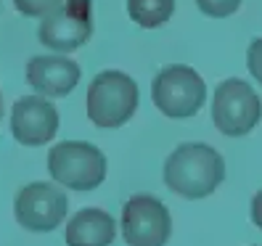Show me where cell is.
I'll use <instances>...</instances> for the list:
<instances>
[{
	"instance_id": "6da1fadb",
	"label": "cell",
	"mask_w": 262,
	"mask_h": 246,
	"mask_svg": "<svg viewBox=\"0 0 262 246\" xmlns=\"http://www.w3.org/2000/svg\"><path fill=\"white\" fill-rule=\"evenodd\" d=\"M225 180V159L209 143H183L164 162V183L183 198H207Z\"/></svg>"
},
{
	"instance_id": "7a4b0ae2",
	"label": "cell",
	"mask_w": 262,
	"mask_h": 246,
	"mask_svg": "<svg viewBox=\"0 0 262 246\" xmlns=\"http://www.w3.org/2000/svg\"><path fill=\"white\" fill-rule=\"evenodd\" d=\"M138 85L125 72L106 69L88 87V117L101 130L122 127L138 109Z\"/></svg>"
},
{
	"instance_id": "3957f363",
	"label": "cell",
	"mask_w": 262,
	"mask_h": 246,
	"mask_svg": "<svg viewBox=\"0 0 262 246\" xmlns=\"http://www.w3.org/2000/svg\"><path fill=\"white\" fill-rule=\"evenodd\" d=\"M51 177L69 191H93L106 177V156L85 141H61L48 151Z\"/></svg>"
},
{
	"instance_id": "277c9868",
	"label": "cell",
	"mask_w": 262,
	"mask_h": 246,
	"mask_svg": "<svg viewBox=\"0 0 262 246\" xmlns=\"http://www.w3.org/2000/svg\"><path fill=\"white\" fill-rule=\"evenodd\" d=\"M151 98L154 106L172 119H188L199 114V109L207 101V85L204 77L191 66H164L151 85Z\"/></svg>"
},
{
	"instance_id": "5b68a950",
	"label": "cell",
	"mask_w": 262,
	"mask_h": 246,
	"mask_svg": "<svg viewBox=\"0 0 262 246\" xmlns=\"http://www.w3.org/2000/svg\"><path fill=\"white\" fill-rule=\"evenodd\" d=\"M262 119V101L249 82L228 77L217 85L212 98V122L223 135L238 138L249 135Z\"/></svg>"
},
{
	"instance_id": "8992f818",
	"label": "cell",
	"mask_w": 262,
	"mask_h": 246,
	"mask_svg": "<svg viewBox=\"0 0 262 246\" xmlns=\"http://www.w3.org/2000/svg\"><path fill=\"white\" fill-rule=\"evenodd\" d=\"M93 35V3L90 0H64V6L40 21L37 37L56 53H72Z\"/></svg>"
},
{
	"instance_id": "52a82bcc",
	"label": "cell",
	"mask_w": 262,
	"mask_h": 246,
	"mask_svg": "<svg viewBox=\"0 0 262 246\" xmlns=\"http://www.w3.org/2000/svg\"><path fill=\"white\" fill-rule=\"evenodd\" d=\"M69 198L51 183H29L16 193L13 214L27 233H51L67 217Z\"/></svg>"
},
{
	"instance_id": "ba28073f",
	"label": "cell",
	"mask_w": 262,
	"mask_h": 246,
	"mask_svg": "<svg viewBox=\"0 0 262 246\" xmlns=\"http://www.w3.org/2000/svg\"><path fill=\"white\" fill-rule=\"evenodd\" d=\"M169 233L172 217L157 196H133L122 209V236L130 246H164Z\"/></svg>"
},
{
	"instance_id": "9c48e42d",
	"label": "cell",
	"mask_w": 262,
	"mask_h": 246,
	"mask_svg": "<svg viewBox=\"0 0 262 246\" xmlns=\"http://www.w3.org/2000/svg\"><path fill=\"white\" fill-rule=\"evenodd\" d=\"M11 132L21 146H45L58 132V111L45 96H24L11 109Z\"/></svg>"
},
{
	"instance_id": "30bf717a",
	"label": "cell",
	"mask_w": 262,
	"mask_h": 246,
	"mask_svg": "<svg viewBox=\"0 0 262 246\" xmlns=\"http://www.w3.org/2000/svg\"><path fill=\"white\" fill-rule=\"evenodd\" d=\"M80 66L67 56H35L27 64V82L37 96L64 98L80 82Z\"/></svg>"
},
{
	"instance_id": "8fae6325",
	"label": "cell",
	"mask_w": 262,
	"mask_h": 246,
	"mask_svg": "<svg viewBox=\"0 0 262 246\" xmlns=\"http://www.w3.org/2000/svg\"><path fill=\"white\" fill-rule=\"evenodd\" d=\"M117 238V222L109 212L85 207L67 225V246H112Z\"/></svg>"
},
{
	"instance_id": "7c38bea8",
	"label": "cell",
	"mask_w": 262,
	"mask_h": 246,
	"mask_svg": "<svg viewBox=\"0 0 262 246\" xmlns=\"http://www.w3.org/2000/svg\"><path fill=\"white\" fill-rule=\"evenodd\" d=\"M130 19L143 29H159L175 13V0H127Z\"/></svg>"
},
{
	"instance_id": "4fadbf2b",
	"label": "cell",
	"mask_w": 262,
	"mask_h": 246,
	"mask_svg": "<svg viewBox=\"0 0 262 246\" xmlns=\"http://www.w3.org/2000/svg\"><path fill=\"white\" fill-rule=\"evenodd\" d=\"M13 6L21 16H29V19H45L51 16L53 11H58L64 6V0H13Z\"/></svg>"
},
{
	"instance_id": "5bb4252c",
	"label": "cell",
	"mask_w": 262,
	"mask_h": 246,
	"mask_svg": "<svg viewBox=\"0 0 262 246\" xmlns=\"http://www.w3.org/2000/svg\"><path fill=\"white\" fill-rule=\"evenodd\" d=\"M244 0H196L199 11L209 19H225V16H233V13L241 8Z\"/></svg>"
},
{
	"instance_id": "9a60e30c",
	"label": "cell",
	"mask_w": 262,
	"mask_h": 246,
	"mask_svg": "<svg viewBox=\"0 0 262 246\" xmlns=\"http://www.w3.org/2000/svg\"><path fill=\"white\" fill-rule=\"evenodd\" d=\"M246 66H249L254 80L262 85V37L249 42V51H246Z\"/></svg>"
},
{
	"instance_id": "2e32d148",
	"label": "cell",
	"mask_w": 262,
	"mask_h": 246,
	"mask_svg": "<svg viewBox=\"0 0 262 246\" xmlns=\"http://www.w3.org/2000/svg\"><path fill=\"white\" fill-rule=\"evenodd\" d=\"M252 222L262 230V191L252 198Z\"/></svg>"
},
{
	"instance_id": "e0dca14e",
	"label": "cell",
	"mask_w": 262,
	"mask_h": 246,
	"mask_svg": "<svg viewBox=\"0 0 262 246\" xmlns=\"http://www.w3.org/2000/svg\"><path fill=\"white\" fill-rule=\"evenodd\" d=\"M0 119H3V96H0Z\"/></svg>"
}]
</instances>
